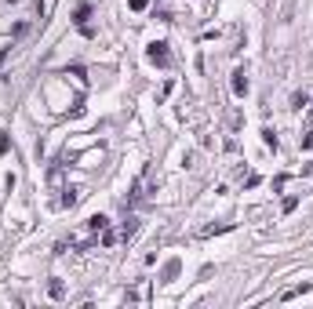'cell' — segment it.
<instances>
[{
  "instance_id": "cell-2",
  "label": "cell",
  "mask_w": 313,
  "mask_h": 309,
  "mask_svg": "<svg viewBox=\"0 0 313 309\" xmlns=\"http://www.w3.org/2000/svg\"><path fill=\"white\" fill-rule=\"evenodd\" d=\"M248 91H252V80H248V73H244V69H237V73H233V95L244 98Z\"/></svg>"
},
{
  "instance_id": "cell-9",
  "label": "cell",
  "mask_w": 313,
  "mask_h": 309,
  "mask_svg": "<svg viewBox=\"0 0 313 309\" xmlns=\"http://www.w3.org/2000/svg\"><path fill=\"white\" fill-rule=\"evenodd\" d=\"M76 200H81V193H76V189H66V196H62V204H66V208H73Z\"/></svg>"
},
{
  "instance_id": "cell-3",
  "label": "cell",
  "mask_w": 313,
  "mask_h": 309,
  "mask_svg": "<svg viewBox=\"0 0 313 309\" xmlns=\"http://www.w3.org/2000/svg\"><path fill=\"white\" fill-rule=\"evenodd\" d=\"M88 19H91V4H81V8H76V11H73V22H76V26H81V29H84V33H91V29H88Z\"/></svg>"
},
{
  "instance_id": "cell-11",
  "label": "cell",
  "mask_w": 313,
  "mask_h": 309,
  "mask_svg": "<svg viewBox=\"0 0 313 309\" xmlns=\"http://www.w3.org/2000/svg\"><path fill=\"white\" fill-rule=\"evenodd\" d=\"M302 149H313V124H309L306 135H302Z\"/></svg>"
},
{
  "instance_id": "cell-4",
  "label": "cell",
  "mask_w": 313,
  "mask_h": 309,
  "mask_svg": "<svg viewBox=\"0 0 313 309\" xmlns=\"http://www.w3.org/2000/svg\"><path fill=\"white\" fill-rule=\"evenodd\" d=\"M88 229H91V233H102V229H109V219H106V215H91Z\"/></svg>"
},
{
  "instance_id": "cell-8",
  "label": "cell",
  "mask_w": 313,
  "mask_h": 309,
  "mask_svg": "<svg viewBox=\"0 0 313 309\" xmlns=\"http://www.w3.org/2000/svg\"><path fill=\"white\" fill-rule=\"evenodd\" d=\"M175 273H179V258H171L168 266H164V280H171V276H175Z\"/></svg>"
},
{
  "instance_id": "cell-1",
  "label": "cell",
  "mask_w": 313,
  "mask_h": 309,
  "mask_svg": "<svg viewBox=\"0 0 313 309\" xmlns=\"http://www.w3.org/2000/svg\"><path fill=\"white\" fill-rule=\"evenodd\" d=\"M146 62H149V66H156V69H168V66H171V51H168V44H164V40L146 44Z\"/></svg>"
},
{
  "instance_id": "cell-12",
  "label": "cell",
  "mask_w": 313,
  "mask_h": 309,
  "mask_svg": "<svg viewBox=\"0 0 313 309\" xmlns=\"http://www.w3.org/2000/svg\"><path fill=\"white\" fill-rule=\"evenodd\" d=\"M128 8H131V11H146L149 0H128Z\"/></svg>"
},
{
  "instance_id": "cell-7",
  "label": "cell",
  "mask_w": 313,
  "mask_h": 309,
  "mask_svg": "<svg viewBox=\"0 0 313 309\" xmlns=\"http://www.w3.org/2000/svg\"><path fill=\"white\" fill-rule=\"evenodd\" d=\"M138 233V219H128V226H124V240H131Z\"/></svg>"
},
{
  "instance_id": "cell-10",
  "label": "cell",
  "mask_w": 313,
  "mask_h": 309,
  "mask_svg": "<svg viewBox=\"0 0 313 309\" xmlns=\"http://www.w3.org/2000/svg\"><path fill=\"white\" fill-rule=\"evenodd\" d=\"M48 291H51V298H62V295H66V287H62V280H51V287H48Z\"/></svg>"
},
{
  "instance_id": "cell-13",
  "label": "cell",
  "mask_w": 313,
  "mask_h": 309,
  "mask_svg": "<svg viewBox=\"0 0 313 309\" xmlns=\"http://www.w3.org/2000/svg\"><path fill=\"white\" fill-rule=\"evenodd\" d=\"M299 208V196H284V211H295Z\"/></svg>"
},
{
  "instance_id": "cell-5",
  "label": "cell",
  "mask_w": 313,
  "mask_h": 309,
  "mask_svg": "<svg viewBox=\"0 0 313 309\" xmlns=\"http://www.w3.org/2000/svg\"><path fill=\"white\" fill-rule=\"evenodd\" d=\"M306 106H309V95L306 91H295L291 95V110H306Z\"/></svg>"
},
{
  "instance_id": "cell-6",
  "label": "cell",
  "mask_w": 313,
  "mask_h": 309,
  "mask_svg": "<svg viewBox=\"0 0 313 309\" xmlns=\"http://www.w3.org/2000/svg\"><path fill=\"white\" fill-rule=\"evenodd\" d=\"M262 142L270 146V149H277V131L273 128H262Z\"/></svg>"
}]
</instances>
